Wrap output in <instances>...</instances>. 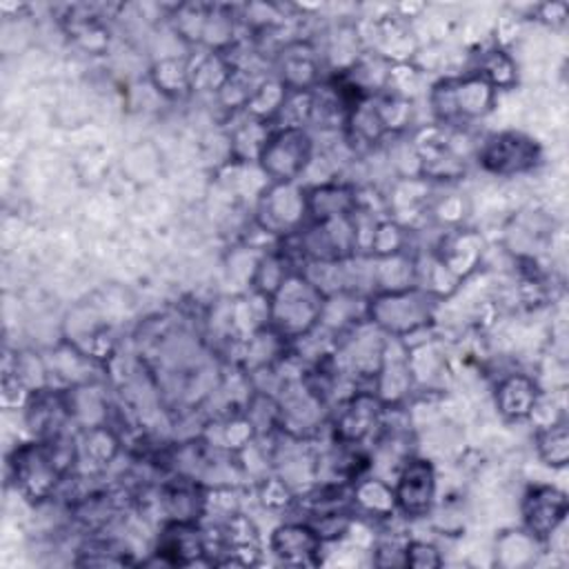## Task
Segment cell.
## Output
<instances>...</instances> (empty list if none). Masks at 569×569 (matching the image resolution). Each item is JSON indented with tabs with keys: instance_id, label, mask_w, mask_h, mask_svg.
<instances>
[{
	"instance_id": "obj_7",
	"label": "cell",
	"mask_w": 569,
	"mask_h": 569,
	"mask_svg": "<svg viewBox=\"0 0 569 569\" xmlns=\"http://www.w3.org/2000/svg\"><path fill=\"white\" fill-rule=\"evenodd\" d=\"M204 553V540L189 520L169 522L158 542V556L171 565H187Z\"/></svg>"
},
{
	"instance_id": "obj_4",
	"label": "cell",
	"mask_w": 569,
	"mask_h": 569,
	"mask_svg": "<svg viewBox=\"0 0 569 569\" xmlns=\"http://www.w3.org/2000/svg\"><path fill=\"white\" fill-rule=\"evenodd\" d=\"M436 496V473L429 460L411 458L405 462L396 489H393V502L407 518H420L425 516Z\"/></svg>"
},
{
	"instance_id": "obj_1",
	"label": "cell",
	"mask_w": 569,
	"mask_h": 569,
	"mask_svg": "<svg viewBox=\"0 0 569 569\" xmlns=\"http://www.w3.org/2000/svg\"><path fill=\"white\" fill-rule=\"evenodd\" d=\"M493 84L478 71L467 78L442 80L433 89V109L442 120H467L487 113Z\"/></svg>"
},
{
	"instance_id": "obj_10",
	"label": "cell",
	"mask_w": 569,
	"mask_h": 569,
	"mask_svg": "<svg viewBox=\"0 0 569 569\" xmlns=\"http://www.w3.org/2000/svg\"><path fill=\"white\" fill-rule=\"evenodd\" d=\"M538 451H540V456H542V460L547 465L562 467L567 462L569 436H567L565 422L551 425L545 431H540V436H538Z\"/></svg>"
},
{
	"instance_id": "obj_8",
	"label": "cell",
	"mask_w": 569,
	"mask_h": 569,
	"mask_svg": "<svg viewBox=\"0 0 569 569\" xmlns=\"http://www.w3.org/2000/svg\"><path fill=\"white\" fill-rule=\"evenodd\" d=\"M320 533L309 525H284L278 527L271 536L273 551L287 562H313L316 551L320 549Z\"/></svg>"
},
{
	"instance_id": "obj_6",
	"label": "cell",
	"mask_w": 569,
	"mask_h": 569,
	"mask_svg": "<svg viewBox=\"0 0 569 569\" xmlns=\"http://www.w3.org/2000/svg\"><path fill=\"white\" fill-rule=\"evenodd\" d=\"M373 313L389 331H405L416 329L427 320V305L416 291H398L371 305V316Z\"/></svg>"
},
{
	"instance_id": "obj_3",
	"label": "cell",
	"mask_w": 569,
	"mask_h": 569,
	"mask_svg": "<svg viewBox=\"0 0 569 569\" xmlns=\"http://www.w3.org/2000/svg\"><path fill=\"white\" fill-rule=\"evenodd\" d=\"M478 158L487 171L511 176L536 167L540 160V149L529 136L505 131L487 138Z\"/></svg>"
},
{
	"instance_id": "obj_5",
	"label": "cell",
	"mask_w": 569,
	"mask_h": 569,
	"mask_svg": "<svg viewBox=\"0 0 569 569\" xmlns=\"http://www.w3.org/2000/svg\"><path fill=\"white\" fill-rule=\"evenodd\" d=\"M567 516V498L560 489L536 485L525 493L522 518L533 538H549Z\"/></svg>"
},
{
	"instance_id": "obj_2",
	"label": "cell",
	"mask_w": 569,
	"mask_h": 569,
	"mask_svg": "<svg viewBox=\"0 0 569 569\" xmlns=\"http://www.w3.org/2000/svg\"><path fill=\"white\" fill-rule=\"evenodd\" d=\"M311 156V138L298 124H287L264 138L260 149L262 169L278 182L293 180Z\"/></svg>"
},
{
	"instance_id": "obj_9",
	"label": "cell",
	"mask_w": 569,
	"mask_h": 569,
	"mask_svg": "<svg viewBox=\"0 0 569 569\" xmlns=\"http://www.w3.org/2000/svg\"><path fill=\"white\" fill-rule=\"evenodd\" d=\"M536 400H538L536 382L527 376H511L502 380L496 393V402L500 411L507 418H516V420L527 418L536 407Z\"/></svg>"
}]
</instances>
